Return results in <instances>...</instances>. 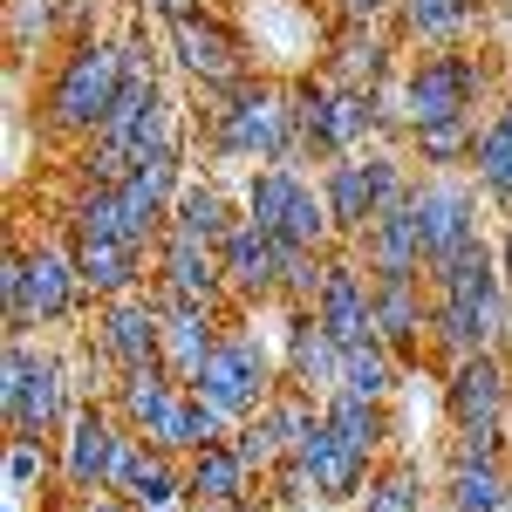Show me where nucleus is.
<instances>
[{"instance_id":"nucleus-20","label":"nucleus","mask_w":512,"mask_h":512,"mask_svg":"<svg viewBox=\"0 0 512 512\" xmlns=\"http://www.w3.org/2000/svg\"><path fill=\"white\" fill-rule=\"evenodd\" d=\"M219 267H226V294H239V301H280V246L253 219H239L233 233L219 239Z\"/></svg>"},{"instance_id":"nucleus-10","label":"nucleus","mask_w":512,"mask_h":512,"mask_svg":"<svg viewBox=\"0 0 512 512\" xmlns=\"http://www.w3.org/2000/svg\"><path fill=\"white\" fill-rule=\"evenodd\" d=\"M485 89H492V69L478 62L472 48H437V55H424V62L403 76V89H396V103H403V130L417 137V130H431V123L478 117Z\"/></svg>"},{"instance_id":"nucleus-38","label":"nucleus","mask_w":512,"mask_h":512,"mask_svg":"<svg viewBox=\"0 0 512 512\" xmlns=\"http://www.w3.org/2000/svg\"><path fill=\"white\" fill-rule=\"evenodd\" d=\"M48 472H55V458H48L41 437H14V444H7V492H14V499H28L35 485H48Z\"/></svg>"},{"instance_id":"nucleus-32","label":"nucleus","mask_w":512,"mask_h":512,"mask_svg":"<svg viewBox=\"0 0 512 512\" xmlns=\"http://www.w3.org/2000/svg\"><path fill=\"white\" fill-rule=\"evenodd\" d=\"M239 219H246V212H233V198L219 192V185H185V192H178V205H171V233L205 239V246H219Z\"/></svg>"},{"instance_id":"nucleus-21","label":"nucleus","mask_w":512,"mask_h":512,"mask_svg":"<svg viewBox=\"0 0 512 512\" xmlns=\"http://www.w3.org/2000/svg\"><path fill=\"white\" fill-rule=\"evenodd\" d=\"M321 76H335L342 89H383L390 76V35H383V21H342L335 35H328V62H321Z\"/></svg>"},{"instance_id":"nucleus-46","label":"nucleus","mask_w":512,"mask_h":512,"mask_svg":"<svg viewBox=\"0 0 512 512\" xmlns=\"http://www.w3.org/2000/svg\"><path fill=\"white\" fill-rule=\"evenodd\" d=\"M198 512H212V506H198Z\"/></svg>"},{"instance_id":"nucleus-23","label":"nucleus","mask_w":512,"mask_h":512,"mask_svg":"<svg viewBox=\"0 0 512 512\" xmlns=\"http://www.w3.org/2000/svg\"><path fill=\"white\" fill-rule=\"evenodd\" d=\"M246 492H253V465L239 458L233 437H219V444L185 458V499L192 506H246Z\"/></svg>"},{"instance_id":"nucleus-24","label":"nucleus","mask_w":512,"mask_h":512,"mask_svg":"<svg viewBox=\"0 0 512 512\" xmlns=\"http://www.w3.org/2000/svg\"><path fill=\"white\" fill-rule=\"evenodd\" d=\"M321 198H328V212H335V233H349V239L369 233V219L383 212L376 178H369V151L328 158V171H321Z\"/></svg>"},{"instance_id":"nucleus-11","label":"nucleus","mask_w":512,"mask_h":512,"mask_svg":"<svg viewBox=\"0 0 512 512\" xmlns=\"http://www.w3.org/2000/svg\"><path fill=\"white\" fill-rule=\"evenodd\" d=\"M410 212H417V233H424V260H451L465 239H478V212H485V192H478V178L465 171H424L417 185H410Z\"/></svg>"},{"instance_id":"nucleus-34","label":"nucleus","mask_w":512,"mask_h":512,"mask_svg":"<svg viewBox=\"0 0 512 512\" xmlns=\"http://www.w3.org/2000/svg\"><path fill=\"white\" fill-rule=\"evenodd\" d=\"M396 369H403V362L390 355V342H383V335L349 342V349H342V390H349V396H369V403H390Z\"/></svg>"},{"instance_id":"nucleus-15","label":"nucleus","mask_w":512,"mask_h":512,"mask_svg":"<svg viewBox=\"0 0 512 512\" xmlns=\"http://www.w3.org/2000/svg\"><path fill=\"white\" fill-rule=\"evenodd\" d=\"M96 349L110 355V369H144V362H158L164 349V308L158 294H110L103 301V315H96Z\"/></svg>"},{"instance_id":"nucleus-35","label":"nucleus","mask_w":512,"mask_h":512,"mask_svg":"<svg viewBox=\"0 0 512 512\" xmlns=\"http://www.w3.org/2000/svg\"><path fill=\"white\" fill-rule=\"evenodd\" d=\"M335 253H308V246H280V301L287 308H315L321 287H328Z\"/></svg>"},{"instance_id":"nucleus-33","label":"nucleus","mask_w":512,"mask_h":512,"mask_svg":"<svg viewBox=\"0 0 512 512\" xmlns=\"http://www.w3.org/2000/svg\"><path fill=\"white\" fill-rule=\"evenodd\" d=\"M233 444H239V458H246V465H253V472L267 478L280 465V458H287V451H294V424H287V403H267V410H253V417H246V424H233Z\"/></svg>"},{"instance_id":"nucleus-9","label":"nucleus","mask_w":512,"mask_h":512,"mask_svg":"<svg viewBox=\"0 0 512 512\" xmlns=\"http://www.w3.org/2000/svg\"><path fill=\"white\" fill-rule=\"evenodd\" d=\"M185 390L233 431V424H246L253 410H267L274 403V355H267V342L253 335V328H226V342L205 355V369H198Z\"/></svg>"},{"instance_id":"nucleus-22","label":"nucleus","mask_w":512,"mask_h":512,"mask_svg":"<svg viewBox=\"0 0 512 512\" xmlns=\"http://www.w3.org/2000/svg\"><path fill=\"white\" fill-rule=\"evenodd\" d=\"M321 328L349 349V342H369L376 335V301H369V267H355V260H335L328 267V287H321L315 301Z\"/></svg>"},{"instance_id":"nucleus-12","label":"nucleus","mask_w":512,"mask_h":512,"mask_svg":"<svg viewBox=\"0 0 512 512\" xmlns=\"http://www.w3.org/2000/svg\"><path fill=\"white\" fill-rule=\"evenodd\" d=\"M130 424H123L117 410H103V403H82L76 417H69V431H62V458H55V472L69 492H110V472H117V451Z\"/></svg>"},{"instance_id":"nucleus-45","label":"nucleus","mask_w":512,"mask_h":512,"mask_svg":"<svg viewBox=\"0 0 512 512\" xmlns=\"http://www.w3.org/2000/svg\"><path fill=\"white\" fill-rule=\"evenodd\" d=\"M499 512H512V492H506V506H499Z\"/></svg>"},{"instance_id":"nucleus-7","label":"nucleus","mask_w":512,"mask_h":512,"mask_svg":"<svg viewBox=\"0 0 512 512\" xmlns=\"http://www.w3.org/2000/svg\"><path fill=\"white\" fill-rule=\"evenodd\" d=\"M246 219L274 246L328 253V239H335V212L321 198V178H301L294 164H253V178H246Z\"/></svg>"},{"instance_id":"nucleus-18","label":"nucleus","mask_w":512,"mask_h":512,"mask_svg":"<svg viewBox=\"0 0 512 512\" xmlns=\"http://www.w3.org/2000/svg\"><path fill=\"white\" fill-rule=\"evenodd\" d=\"M294 458L315 472L321 499H335V506H342V499H362V485L376 478V472H369V458H355L349 444L335 437V424H328L321 410H308V424L294 431Z\"/></svg>"},{"instance_id":"nucleus-41","label":"nucleus","mask_w":512,"mask_h":512,"mask_svg":"<svg viewBox=\"0 0 512 512\" xmlns=\"http://www.w3.org/2000/svg\"><path fill=\"white\" fill-rule=\"evenodd\" d=\"M69 512H137L123 492H82V499H69Z\"/></svg>"},{"instance_id":"nucleus-5","label":"nucleus","mask_w":512,"mask_h":512,"mask_svg":"<svg viewBox=\"0 0 512 512\" xmlns=\"http://www.w3.org/2000/svg\"><path fill=\"white\" fill-rule=\"evenodd\" d=\"M89 294L76 267V246H14L7 253V274H0V301H7V335H28V328H55V321L76 315V301Z\"/></svg>"},{"instance_id":"nucleus-4","label":"nucleus","mask_w":512,"mask_h":512,"mask_svg":"<svg viewBox=\"0 0 512 512\" xmlns=\"http://www.w3.org/2000/svg\"><path fill=\"white\" fill-rule=\"evenodd\" d=\"M123 76H130V62H123L117 41L82 35L76 48L62 55V69H55V82H48V96H41V123H48L55 137H96L103 117L117 110Z\"/></svg>"},{"instance_id":"nucleus-39","label":"nucleus","mask_w":512,"mask_h":512,"mask_svg":"<svg viewBox=\"0 0 512 512\" xmlns=\"http://www.w3.org/2000/svg\"><path fill=\"white\" fill-rule=\"evenodd\" d=\"M267 478H274V499H287V506H308V499H321L315 472H308V465H301L294 451H287V458H280V465H274Z\"/></svg>"},{"instance_id":"nucleus-2","label":"nucleus","mask_w":512,"mask_h":512,"mask_svg":"<svg viewBox=\"0 0 512 512\" xmlns=\"http://www.w3.org/2000/svg\"><path fill=\"white\" fill-rule=\"evenodd\" d=\"M212 110V151L233 164H294L301 171V137H294V96L274 76H246L233 89H205Z\"/></svg>"},{"instance_id":"nucleus-31","label":"nucleus","mask_w":512,"mask_h":512,"mask_svg":"<svg viewBox=\"0 0 512 512\" xmlns=\"http://www.w3.org/2000/svg\"><path fill=\"white\" fill-rule=\"evenodd\" d=\"M478 178V192L492 198V205H506L512 212V103L506 110H492V123L478 130V144H472V164H465Z\"/></svg>"},{"instance_id":"nucleus-3","label":"nucleus","mask_w":512,"mask_h":512,"mask_svg":"<svg viewBox=\"0 0 512 512\" xmlns=\"http://www.w3.org/2000/svg\"><path fill=\"white\" fill-rule=\"evenodd\" d=\"M294 96V137H301V158H349L369 151V137L383 130V89H342L321 69H301L287 82Z\"/></svg>"},{"instance_id":"nucleus-27","label":"nucleus","mask_w":512,"mask_h":512,"mask_svg":"<svg viewBox=\"0 0 512 512\" xmlns=\"http://www.w3.org/2000/svg\"><path fill=\"white\" fill-rule=\"evenodd\" d=\"M178 396H185V383H178L164 362H144V369H123V376H117V403H110V410H117L137 437H151Z\"/></svg>"},{"instance_id":"nucleus-29","label":"nucleus","mask_w":512,"mask_h":512,"mask_svg":"<svg viewBox=\"0 0 512 512\" xmlns=\"http://www.w3.org/2000/svg\"><path fill=\"white\" fill-rule=\"evenodd\" d=\"M478 21V0H396V28L424 48H458Z\"/></svg>"},{"instance_id":"nucleus-1","label":"nucleus","mask_w":512,"mask_h":512,"mask_svg":"<svg viewBox=\"0 0 512 512\" xmlns=\"http://www.w3.org/2000/svg\"><path fill=\"white\" fill-rule=\"evenodd\" d=\"M431 349L444 362L458 355H485L506 342V308H512V280H506V260L499 246L478 233L465 239L451 260H437L431 274Z\"/></svg>"},{"instance_id":"nucleus-44","label":"nucleus","mask_w":512,"mask_h":512,"mask_svg":"<svg viewBox=\"0 0 512 512\" xmlns=\"http://www.w3.org/2000/svg\"><path fill=\"white\" fill-rule=\"evenodd\" d=\"M499 349H506V362H512V308H506V342H499Z\"/></svg>"},{"instance_id":"nucleus-36","label":"nucleus","mask_w":512,"mask_h":512,"mask_svg":"<svg viewBox=\"0 0 512 512\" xmlns=\"http://www.w3.org/2000/svg\"><path fill=\"white\" fill-rule=\"evenodd\" d=\"M410 144H417V158L431 164V171H458V164H472V144H478V117H458V123H431V130H417Z\"/></svg>"},{"instance_id":"nucleus-25","label":"nucleus","mask_w":512,"mask_h":512,"mask_svg":"<svg viewBox=\"0 0 512 512\" xmlns=\"http://www.w3.org/2000/svg\"><path fill=\"white\" fill-rule=\"evenodd\" d=\"M164 308V301H158ZM226 342V321H219V308H164V349L158 362L178 376V383H192L198 369H205V355Z\"/></svg>"},{"instance_id":"nucleus-40","label":"nucleus","mask_w":512,"mask_h":512,"mask_svg":"<svg viewBox=\"0 0 512 512\" xmlns=\"http://www.w3.org/2000/svg\"><path fill=\"white\" fill-rule=\"evenodd\" d=\"M335 14L342 21H383V14H396V0H335Z\"/></svg>"},{"instance_id":"nucleus-19","label":"nucleus","mask_w":512,"mask_h":512,"mask_svg":"<svg viewBox=\"0 0 512 512\" xmlns=\"http://www.w3.org/2000/svg\"><path fill=\"white\" fill-rule=\"evenodd\" d=\"M431 280H369V301H376V335L390 342L396 362H417L431 342Z\"/></svg>"},{"instance_id":"nucleus-6","label":"nucleus","mask_w":512,"mask_h":512,"mask_svg":"<svg viewBox=\"0 0 512 512\" xmlns=\"http://www.w3.org/2000/svg\"><path fill=\"white\" fill-rule=\"evenodd\" d=\"M444 417L458 431V451L478 458H506V431H512V376L499 349L485 355H458L444 376Z\"/></svg>"},{"instance_id":"nucleus-26","label":"nucleus","mask_w":512,"mask_h":512,"mask_svg":"<svg viewBox=\"0 0 512 512\" xmlns=\"http://www.w3.org/2000/svg\"><path fill=\"white\" fill-rule=\"evenodd\" d=\"M76 246V267H82V287L89 294H137L144 287V267H151V253L144 246H130V239H69Z\"/></svg>"},{"instance_id":"nucleus-13","label":"nucleus","mask_w":512,"mask_h":512,"mask_svg":"<svg viewBox=\"0 0 512 512\" xmlns=\"http://www.w3.org/2000/svg\"><path fill=\"white\" fill-rule=\"evenodd\" d=\"M164 35H171V48H178L185 76H198L205 89H233V82L253 76V48H246L226 21H212L205 7H198V14H178V21H164Z\"/></svg>"},{"instance_id":"nucleus-8","label":"nucleus","mask_w":512,"mask_h":512,"mask_svg":"<svg viewBox=\"0 0 512 512\" xmlns=\"http://www.w3.org/2000/svg\"><path fill=\"white\" fill-rule=\"evenodd\" d=\"M0 410H7V431L14 437H55L69 431V369L62 355L35 349L28 335H7L0 355Z\"/></svg>"},{"instance_id":"nucleus-30","label":"nucleus","mask_w":512,"mask_h":512,"mask_svg":"<svg viewBox=\"0 0 512 512\" xmlns=\"http://www.w3.org/2000/svg\"><path fill=\"white\" fill-rule=\"evenodd\" d=\"M321 417H328V424H335V437L349 444L355 458H369V465H376V451L390 444V410H383V403H369V396L335 390L328 403H321Z\"/></svg>"},{"instance_id":"nucleus-14","label":"nucleus","mask_w":512,"mask_h":512,"mask_svg":"<svg viewBox=\"0 0 512 512\" xmlns=\"http://www.w3.org/2000/svg\"><path fill=\"white\" fill-rule=\"evenodd\" d=\"M158 294L164 308H219L226 301V267H219V246L205 239H185L164 226L158 239Z\"/></svg>"},{"instance_id":"nucleus-43","label":"nucleus","mask_w":512,"mask_h":512,"mask_svg":"<svg viewBox=\"0 0 512 512\" xmlns=\"http://www.w3.org/2000/svg\"><path fill=\"white\" fill-rule=\"evenodd\" d=\"M499 260H506V280H512V233H506V246H499Z\"/></svg>"},{"instance_id":"nucleus-37","label":"nucleus","mask_w":512,"mask_h":512,"mask_svg":"<svg viewBox=\"0 0 512 512\" xmlns=\"http://www.w3.org/2000/svg\"><path fill=\"white\" fill-rule=\"evenodd\" d=\"M355 506L362 512H424V478H417V465H390V472H376L362 485Z\"/></svg>"},{"instance_id":"nucleus-17","label":"nucleus","mask_w":512,"mask_h":512,"mask_svg":"<svg viewBox=\"0 0 512 512\" xmlns=\"http://www.w3.org/2000/svg\"><path fill=\"white\" fill-rule=\"evenodd\" d=\"M355 246H362V267H369V280H424V274H431V260H424V233H417L410 198L383 205V212L369 219V233L355 239Z\"/></svg>"},{"instance_id":"nucleus-42","label":"nucleus","mask_w":512,"mask_h":512,"mask_svg":"<svg viewBox=\"0 0 512 512\" xmlns=\"http://www.w3.org/2000/svg\"><path fill=\"white\" fill-rule=\"evenodd\" d=\"M151 14H164V21H178V14H198V0H151Z\"/></svg>"},{"instance_id":"nucleus-16","label":"nucleus","mask_w":512,"mask_h":512,"mask_svg":"<svg viewBox=\"0 0 512 512\" xmlns=\"http://www.w3.org/2000/svg\"><path fill=\"white\" fill-rule=\"evenodd\" d=\"M280 369H287V390L315 396V403H328L342 390V342L321 328L315 308H287V355H280Z\"/></svg>"},{"instance_id":"nucleus-28","label":"nucleus","mask_w":512,"mask_h":512,"mask_svg":"<svg viewBox=\"0 0 512 512\" xmlns=\"http://www.w3.org/2000/svg\"><path fill=\"white\" fill-rule=\"evenodd\" d=\"M512 492L506 458H478V451H451V472H444V506L451 512H499Z\"/></svg>"}]
</instances>
